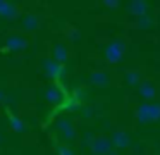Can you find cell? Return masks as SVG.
I'll use <instances>...</instances> for the list:
<instances>
[{"label": "cell", "mask_w": 160, "mask_h": 155, "mask_svg": "<svg viewBox=\"0 0 160 155\" xmlns=\"http://www.w3.org/2000/svg\"><path fill=\"white\" fill-rule=\"evenodd\" d=\"M136 119L139 122H157L160 121V103H143L136 109Z\"/></svg>", "instance_id": "6da1fadb"}, {"label": "cell", "mask_w": 160, "mask_h": 155, "mask_svg": "<svg viewBox=\"0 0 160 155\" xmlns=\"http://www.w3.org/2000/svg\"><path fill=\"white\" fill-rule=\"evenodd\" d=\"M40 67H42V72L50 79H60L66 72V67L62 64H57L53 59L50 57H45L40 60Z\"/></svg>", "instance_id": "7a4b0ae2"}, {"label": "cell", "mask_w": 160, "mask_h": 155, "mask_svg": "<svg viewBox=\"0 0 160 155\" xmlns=\"http://www.w3.org/2000/svg\"><path fill=\"white\" fill-rule=\"evenodd\" d=\"M90 150L93 155H108L112 152V141L110 138L103 136V134H100V136H95L93 141L90 143Z\"/></svg>", "instance_id": "3957f363"}, {"label": "cell", "mask_w": 160, "mask_h": 155, "mask_svg": "<svg viewBox=\"0 0 160 155\" xmlns=\"http://www.w3.org/2000/svg\"><path fill=\"white\" fill-rule=\"evenodd\" d=\"M126 52V43L124 41H112L107 48H105V60L110 62V64H115L122 59Z\"/></svg>", "instance_id": "277c9868"}, {"label": "cell", "mask_w": 160, "mask_h": 155, "mask_svg": "<svg viewBox=\"0 0 160 155\" xmlns=\"http://www.w3.org/2000/svg\"><path fill=\"white\" fill-rule=\"evenodd\" d=\"M55 127L60 131V134H62L67 141L76 140V136H78L76 127H74V122L71 119H67V117H59V119L55 121Z\"/></svg>", "instance_id": "5b68a950"}, {"label": "cell", "mask_w": 160, "mask_h": 155, "mask_svg": "<svg viewBox=\"0 0 160 155\" xmlns=\"http://www.w3.org/2000/svg\"><path fill=\"white\" fill-rule=\"evenodd\" d=\"M26 47H28V40L19 33H12L5 38V50L7 52H22Z\"/></svg>", "instance_id": "8992f818"}, {"label": "cell", "mask_w": 160, "mask_h": 155, "mask_svg": "<svg viewBox=\"0 0 160 155\" xmlns=\"http://www.w3.org/2000/svg\"><path fill=\"white\" fill-rule=\"evenodd\" d=\"M45 100L48 103H52V105H60L66 100V91L59 85H50L45 90Z\"/></svg>", "instance_id": "52a82bcc"}, {"label": "cell", "mask_w": 160, "mask_h": 155, "mask_svg": "<svg viewBox=\"0 0 160 155\" xmlns=\"http://www.w3.org/2000/svg\"><path fill=\"white\" fill-rule=\"evenodd\" d=\"M21 10L18 5L7 2V0H0V17H5V19H16L19 17Z\"/></svg>", "instance_id": "ba28073f"}, {"label": "cell", "mask_w": 160, "mask_h": 155, "mask_svg": "<svg viewBox=\"0 0 160 155\" xmlns=\"http://www.w3.org/2000/svg\"><path fill=\"white\" fill-rule=\"evenodd\" d=\"M90 83L98 88H103V86L110 85V74L107 71H95L90 74Z\"/></svg>", "instance_id": "9c48e42d"}, {"label": "cell", "mask_w": 160, "mask_h": 155, "mask_svg": "<svg viewBox=\"0 0 160 155\" xmlns=\"http://www.w3.org/2000/svg\"><path fill=\"white\" fill-rule=\"evenodd\" d=\"M112 147H115V150H121V148L129 147V134L124 129H117L112 134Z\"/></svg>", "instance_id": "30bf717a"}, {"label": "cell", "mask_w": 160, "mask_h": 155, "mask_svg": "<svg viewBox=\"0 0 160 155\" xmlns=\"http://www.w3.org/2000/svg\"><path fill=\"white\" fill-rule=\"evenodd\" d=\"M21 28L24 31H28V33H33V31H36L40 28V17L36 16V14H26V16H22L21 19Z\"/></svg>", "instance_id": "8fae6325"}, {"label": "cell", "mask_w": 160, "mask_h": 155, "mask_svg": "<svg viewBox=\"0 0 160 155\" xmlns=\"http://www.w3.org/2000/svg\"><path fill=\"white\" fill-rule=\"evenodd\" d=\"M52 59L57 62V64H62L64 62H67V59H69V50H67V47L64 43H57L53 45L52 48Z\"/></svg>", "instance_id": "7c38bea8"}, {"label": "cell", "mask_w": 160, "mask_h": 155, "mask_svg": "<svg viewBox=\"0 0 160 155\" xmlns=\"http://www.w3.org/2000/svg\"><path fill=\"white\" fill-rule=\"evenodd\" d=\"M139 95L146 100H153L157 96V88L152 81H143L139 85Z\"/></svg>", "instance_id": "4fadbf2b"}, {"label": "cell", "mask_w": 160, "mask_h": 155, "mask_svg": "<svg viewBox=\"0 0 160 155\" xmlns=\"http://www.w3.org/2000/svg\"><path fill=\"white\" fill-rule=\"evenodd\" d=\"M146 9H148V3L141 2V0H134V2L128 3V10L131 14H134V16H138V17L146 16Z\"/></svg>", "instance_id": "5bb4252c"}, {"label": "cell", "mask_w": 160, "mask_h": 155, "mask_svg": "<svg viewBox=\"0 0 160 155\" xmlns=\"http://www.w3.org/2000/svg\"><path fill=\"white\" fill-rule=\"evenodd\" d=\"M9 126H11V129L16 131V133H22V131H24V122H22V119L18 116H14V114L9 116Z\"/></svg>", "instance_id": "9a60e30c"}, {"label": "cell", "mask_w": 160, "mask_h": 155, "mask_svg": "<svg viewBox=\"0 0 160 155\" xmlns=\"http://www.w3.org/2000/svg\"><path fill=\"white\" fill-rule=\"evenodd\" d=\"M139 72L138 71H129V72H126V83L128 85H131V86H136L139 83Z\"/></svg>", "instance_id": "2e32d148"}, {"label": "cell", "mask_w": 160, "mask_h": 155, "mask_svg": "<svg viewBox=\"0 0 160 155\" xmlns=\"http://www.w3.org/2000/svg\"><path fill=\"white\" fill-rule=\"evenodd\" d=\"M153 26V19L148 16H141L138 19V28L139 29H150V28Z\"/></svg>", "instance_id": "e0dca14e"}, {"label": "cell", "mask_w": 160, "mask_h": 155, "mask_svg": "<svg viewBox=\"0 0 160 155\" xmlns=\"http://www.w3.org/2000/svg\"><path fill=\"white\" fill-rule=\"evenodd\" d=\"M57 155H76V153H74V150L71 147H67V145H59V147H57Z\"/></svg>", "instance_id": "ac0fdd59"}, {"label": "cell", "mask_w": 160, "mask_h": 155, "mask_svg": "<svg viewBox=\"0 0 160 155\" xmlns=\"http://www.w3.org/2000/svg\"><path fill=\"white\" fill-rule=\"evenodd\" d=\"M69 38H71L72 41H79V40H81V33H79L78 29H71V31H69Z\"/></svg>", "instance_id": "d6986e66"}, {"label": "cell", "mask_w": 160, "mask_h": 155, "mask_svg": "<svg viewBox=\"0 0 160 155\" xmlns=\"http://www.w3.org/2000/svg\"><path fill=\"white\" fill-rule=\"evenodd\" d=\"M105 7H119V2H112V0H105Z\"/></svg>", "instance_id": "ffe728a7"}, {"label": "cell", "mask_w": 160, "mask_h": 155, "mask_svg": "<svg viewBox=\"0 0 160 155\" xmlns=\"http://www.w3.org/2000/svg\"><path fill=\"white\" fill-rule=\"evenodd\" d=\"M91 112H93V110H91V107H84L83 109V116H91Z\"/></svg>", "instance_id": "44dd1931"}, {"label": "cell", "mask_w": 160, "mask_h": 155, "mask_svg": "<svg viewBox=\"0 0 160 155\" xmlns=\"http://www.w3.org/2000/svg\"><path fill=\"white\" fill-rule=\"evenodd\" d=\"M4 100H5V95H4V91L0 90V103H4Z\"/></svg>", "instance_id": "7402d4cb"}, {"label": "cell", "mask_w": 160, "mask_h": 155, "mask_svg": "<svg viewBox=\"0 0 160 155\" xmlns=\"http://www.w3.org/2000/svg\"><path fill=\"white\" fill-rule=\"evenodd\" d=\"M2 143H4V134L0 133V145H2Z\"/></svg>", "instance_id": "603a6c76"}, {"label": "cell", "mask_w": 160, "mask_h": 155, "mask_svg": "<svg viewBox=\"0 0 160 155\" xmlns=\"http://www.w3.org/2000/svg\"><path fill=\"white\" fill-rule=\"evenodd\" d=\"M108 155H117V150H112V152H110V153H108Z\"/></svg>", "instance_id": "cb8c5ba5"}]
</instances>
